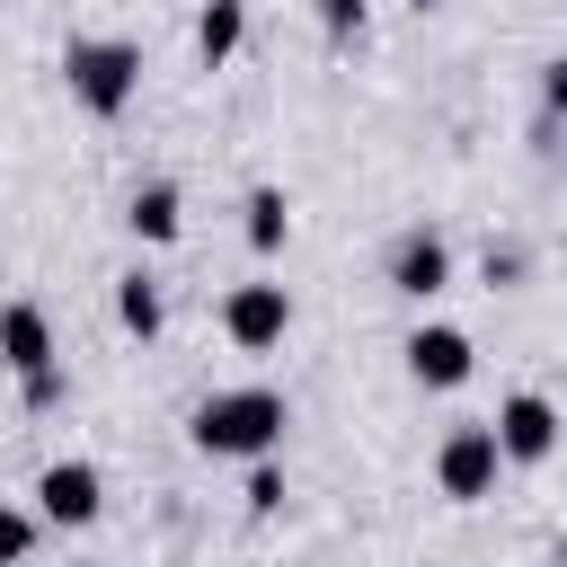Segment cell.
I'll return each instance as SVG.
<instances>
[{
    "label": "cell",
    "mask_w": 567,
    "mask_h": 567,
    "mask_svg": "<svg viewBox=\"0 0 567 567\" xmlns=\"http://www.w3.org/2000/svg\"><path fill=\"white\" fill-rule=\"evenodd\" d=\"M62 80L89 115H124L142 97V44L133 35H71L62 44Z\"/></svg>",
    "instance_id": "7a4b0ae2"
},
{
    "label": "cell",
    "mask_w": 567,
    "mask_h": 567,
    "mask_svg": "<svg viewBox=\"0 0 567 567\" xmlns=\"http://www.w3.org/2000/svg\"><path fill=\"white\" fill-rule=\"evenodd\" d=\"M310 18H319L337 44H354V35H363V0H310Z\"/></svg>",
    "instance_id": "9a60e30c"
},
{
    "label": "cell",
    "mask_w": 567,
    "mask_h": 567,
    "mask_svg": "<svg viewBox=\"0 0 567 567\" xmlns=\"http://www.w3.org/2000/svg\"><path fill=\"white\" fill-rule=\"evenodd\" d=\"M470 363H478V346H470L461 328H443V319H425V328L408 337V381H416V390H461Z\"/></svg>",
    "instance_id": "52a82bcc"
},
{
    "label": "cell",
    "mask_w": 567,
    "mask_h": 567,
    "mask_svg": "<svg viewBox=\"0 0 567 567\" xmlns=\"http://www.w3.org/2000/svg\"><path fill=\"white\" fill-rule=\"evenodd\" d=\"M124 221H133V239H142V248H168V239L186 230V195H177L168 177H142V186H133V204H124Z\"/></svg>",
    "instance_id": "30bf717a"
},
{
    "label": "cell",
    "mask_w": 567,
    "mask_h": 567,
    "mask_svg": "<svg viewBox=\"0 0 567 567\" xmlns=\"http://www.w3.org/2000/svg\"><path fill=\"white\" fill-rule=\"evenodd\" d=\"M487 434H496V461H549V452H558V408H549L540 390H514V399L487 416Z\"/></svg>",
    "instance_id": "8992f818"
},
{
    "label": "cell",
    "mask_w": 567,
    "mask_h": 567,
    "mask_svg": "<svg viewBox=\"0 0 567 567\" xmlns=\"http://www.w3.org/2000/svg\"><path fill=\"white\" fill-rule=\"evenodd\" d=\"M523 275V248H487V284H514Z\"/></svg>",
    "instance_id": "e0dca14e"
},
{
    "label": "cell",
    "mask_w": 567,
    "mask_h": 567,
    "mask_svg": "<svg viewBox=\"0 0 567 567\" xmlns=\"http://www.w3.org/2000/svg\"><path fill=\"white\" fill-rule=\"evenodd\" d=\"M71 567H89V558H71Z\"/></svg>",
    "instance_id": "d6986e66"
},
{
    "label": "cell",
    "mask_w": 567,
    "mask_h": 567,
    "mask_svg": "<svg viewBox=\"0 0 567 567\" xmlns=\"http://www.w3.org/2000/svg\"><path fill=\"white\" fill-rule=\"evenodd\" d=\"M221 337H230L239 354H275V346L292 337V292H284V284H239V292L221 301Z\"/></svg>",
    "instance_id": "5b68a950"
},
{
    "label": "cell",
    "mask_w": 567,
    "mask_h": 567,
    "mask_svg": "<svg viewBox=\"0 0 567 567\" xmlns=\"http://www.w3.org/2000/svg\"><path fill=\"white\" fill-rule=\"evenodd\" d=\"M496 434L487 425H452L443 443H434V487L452 496V505H478V496H496Z\"/></svg>",
    "instance_id": "277c9868"
},
{
    "label": "cell",
    "mask_w": 567,
    "mask_h": 567,
    "mask_svg": "<svg viewBox=\"0 0 567 567\" xmlns=\"http://www.w3.org/2000/svg\"><path fill=\"white\" fill-rule=\"evenodd\" d=\"M408 9H434V0H408Z\"/></svg>",
    "instance_id": "ac0fdd59"
},
{
    "label": "cell",
    "mask_w": 567,
    "mask_h": 567,
    "mask_svg": "<svg viewBox=\"0 0 567 567\" xmlns=\"http://www.w3.org/2000/svg\"><path fill=\"white\" fill-rule=\"evenodd\" d=\"M248 505H257V514H275V505H284V470H275V461H257V470H248Z\"/></svg>",
    "instance_id": "2e32d148"
},
{
    "label": "cell",
    "mask_w": 567,
    "mask_h": 567,
    "mask_svg": "<svg viewBox=\"0 0 567 567\" xmlns=\"http://www.w3.org/2000/svg\"><path fill=\"white\" fill-rule=\"evenodd\" d=\"M35 532H44V523H35L27 505L0 496V567H27V558H35Z\"/></svg>",
    "instance_id": "5bb4252c"
},
{
    "label": "cell",
    "mask_w": 567,
    "mask_h": 567,
    "mask_svg": "<svg viewBox=\"0 0 567 567\" xmlns=\"http://www.w3.org/2000/svg\"><path fill=\"white\" fill-rule=\"evenodd\" d=\"M284 239H292V204H284V186H257V195H248V248L275 257Z\"/></svg>",
    "instance_id": "4fadbf2b"
},
{
    "label": "cell",
    "mask_w": 567,
    "mask_h": 567,
    "mask_svg": "<svg viewBox=\"0 0 567 567\" xmlns=\"http://www.w3.org/2000/svg\"><path fill=\"white\" fill-rule=\"evenodd\" d=\"M443 284H452V239H443V230H399V248H390V292L434 301Z\"/></svg>",
    "instance_id": "ba28073f"
},
{
    "label": "cell",
    "mask_w": 567,
    "mask_h": 567,
    "mask_svg": "<svg viewBox=\"0 0 567 567\" xmlns=\"http://www.w3.org/2000/svg\"><path fill=\"white\" fill-rule=\"evenodd\" d=\"M115 328H124V337H142V346L168 328V301H159V284H151L142 266H133V275H115Z\"/></svg>",
    "instance_id": "7c38bea8"
},
{
    "label": "cell",
    "mask_w": 567,
    "mask_h": 567,
    "mask_svg": "<svg viewBox=\"0 0 567 567\" xmlns=\"http://www.w3.org/2000/svg\"><path fill=\"white\" fill-rule=\"evenodd\" d=\"M284 425H292V408H284V390H266V381L213 390V399H204V408L186 416L195 452H213V461H275Z\"/></svg>",
    "instance_id": "6da1fadb"
},
{
    "label": "cell",
    "mask_w": 567,
    "mask_h": 567,
    "mask_svg": "<svg viewBox=\"0 0 567 567\" xmlns=\"http://www.w3.org/2000/svg\"><path fill=\"white\" fill-rule=\"evenodd\" d=\"M239 44H248V0H204L195 9V62L204 71H230Z\"/></svg>",
    "instance_id": "8fae6325"
},
{
    "label": "cell",
    "mask_w": 567,
    "mask_h": 567,
    "mask_svg": "<svg viewBox=\"0 0 567 567\" xmlns=\"http://www.w3.org/2000/svg\"><path fill=\"white\" fill-rule=\"evenodd\" d=\"M0 363H9L18 381L53 372V319H44L35 301H9V310H0Z\"/></svg>",
    "instance_id": "9c48e42d"
},
{
    "label": "cell",
    "mask_w": 567,
    "mask_h": 567,
    "mask_svg": "<svg viewBox=\"0 0 567 567\" xmlns=\"http://www.w3.org/2000/svg\"><path fill=\"white\" fill-rule=\"evenodd\" d=\"M27 514H35V523H62V532H89V523L106 514V470H97V461H44Z\"/></svg>",
    "instance_id": "3957f363"
}]
</instances>
